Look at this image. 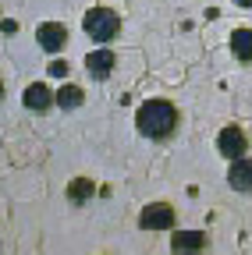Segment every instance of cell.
Masks as SVG:
<instances>
[{"mask_svg": "<svg viewBox=\"0 0 252 255\" xmlns=\"http://www.w3.org/2000/svg\"><path fill=\"white\" fill-rule=\"evenodd\" d=\"M135 128L153 138V142H164L174 135V128H178V107L171 100H146L139 107V117H135Z\"/></svg>", "mask_w": 252, "mask_h": 255, "instance_id": "obj_1", "label": "cell"}, {"mask_svg": "<svg viewBox=\"0 0 252 255\" xmlns=\"http://www.w3.org/2000/svg\"><path fill=\"white\" fill-rule=\"evenodd\" d=\"M117 28H121L117 11H110V7H89L85 11V32L96 43H110L117 36Z\"/></svg>", "mask_w": 252, "mask_h": 255, "instance_id": "obj_2", "label": "cell"}, {"mask_svg": "<svg viewBox=\"0 0 252 255\" xmlns=\"http://www.w3.org/2000/svg\"><path fill=\"white\" fill-rule=\"evenodd\" d=\"M217 149H220V156H224V159H238V156H245V149H249V135L242 131L238 124H228L224 131L217 135Z\"/></svg>", "mask_w": 252, "mask_h": 255, "instance_id": "obj_3", "label": "cell"}, {"mask_svg": "<svg viewBox=\"0 0 252 255\" xmlns=\"http://www.w3.org/2000/svg\"><path fill=\"white\" fill-rule=\"evenodd\" d=\"M139 227H146V231H167V227H174V209L167 202H149L139 213Z\"/></svg>", "mask_w": 252, "mask_h": 255, "instance_id": "obj_4", "label": "cell"}, {"mask_svg": "<svg viewBox=\"0 0 252 255\" xmlns=\"http://www.w3.org/2000/svg\"><path fill=\"white\" fill-rule=\"evenodd\" d=\"M36 43H39L46 53H60V50H64V43H68V28L57 25V21H46V25L36 28Z\"/></svg>", "mask_w": 252, "mask_h": 255, "instance_id": "obj_5", "label": "cell"}, {"mask_svg": "<svg viewBox=\"0 0 252 255\" xmlns=\"http://www.w3.org/2000/svg\"><path fill=\"white\" fill-rule=\"evenodd\" d=\"M21 103H25L28 110H32V114H43V110H50V107L57 103V96H53L43 82H32V85H28V89L21 92Z\"/></svg>", "mask_w": 252, "mask_h": 255, "instance_id": "obj_6", "label": "cell"}, {"mask_svg": "<svg viewBox=\"0 0 252 255\" xmlns=\"http://www.w3.org/2000/svg\"><path fill=\"white\" fill-rule=\"evenodd\" d=\"M85 68H89L92 78H107V75L117 68V57H114L110 50H92V53L85 57Z\"/></svg>", "mask_w": 252, "mask_h": 255, "instance_id": "obj_7", "label": "cell"}, {"mask_svg": "<svg viewBox=\"0 0 252 255\" xmlns=\"http://www.w3.org/2000/svg\"><path fill=\"white\" fill-rule=\"evenodd\" d=\"M228 181H231L235 191H252V159L238 156L231 163V170H228Z\"/></svg>", "mask_w": 252, "mask_h": 255, "instance_id": "obj_8", "label": "cell"}, {"mask_svg": "<svg viewBox=\"0 0 252 255\" xmlns=\"http://www.w3.org/2000/svg\"><path fill=\"white\" fill-rule=\"evenodd\" d=\"M231 53L242 64H252V28H235L231 32Z\"/></svg>", "mask_w": 252, "mask_h": 255, "instance_id": "obj_9", "label": "cell"}, {"mask_svg": "<svg viewBox=\"0 0 252 255\" xmlns=\"http://www.w3.org/2000/svg\"><path fill=\"white\" fill-rule=\"evenodd\" d=\"M171 248L174 252H203L206 248V234H199V231H178L174 241H171Z\"/></svg>", "mask_w": 252, "mask_h": 255, "instance_id": "obj_10", "label": "cell"}, {"mask_svg": "<svg viewBox=\"0 0 252 255\" xmlns=\"http://www.w3.org/2000/svg\"><path fill=\"white\" fill-rule=\"evenodd\" d=\"M82 103H85V96H82L78 85H60V92H57V107H60V110H75V107H82Z\"/></svg>", "mask_w": 252, "mask_h": 255, "instance_id": "obj_11", "label": "cell"}, {"mask_svg": "<svg viewBox=\"0 0 252 255\" xmlns=\"http://www.w3.org/2000/svg\"><path fill=\"white\" fill-rule=\"evenodd\" d=\"M92 195V181H85V177H75L71 184H68V199L71 202H85Z\"/></svg>", "mask_w": 252, "mask_h": 255, "instance_id": "obj_12", "label": "cell"}, {"mask_svg": "<svg viewBox=\"0 0 252 255\" xmlns=\"http://www.w3.org/2000/svg\"><path fill=\"white\" fill-rule=\"evenodd\" d=\"M50 75L64 78V75H68V64H64V60H53V64H50Z\"/></svg>", "mask_w": 252, "mask_h": 255, "instance_id": "obj_13", "label": "cell"}, {"mask_svg": "<svg viewBox=\"0 0 252 255\" xmlns=\"http://www.w3.org/2000/svg\"><path fill=\"white\" fill-rule=\"evenodd\" d=\"M235 4H238V7H252V0H235Z\"/></svg>", "mask_w": 252, "mask_h": 255, "instance_id": "obj_14", "label": "cell"}]
</instances>
